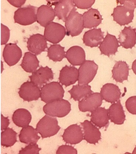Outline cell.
Returning <instances> with one entry per match:
<instances>
[{"label":"cell","mask_w":136,"mask_h":154,"mask_svg":"<svg viewBox=\"0 0 136 154\" xmlns=\"http://www.w3.org/2000/svg\"><path fill=\"white\" fill-rule=\"evenodd\" d=\"M43 110L47 115L61 118L68 115L71 110V105L68 100L61 99L47 103Z\"/></svg>","instance_id":"obj_1"},{"label":"cell","mask_w":136,"mask_h":154,"mask_svg":"<svg viewBox=\"0 0 136 154\" xmlns=\"http://www.w3.org/2000/svg\"><path fill=\"white\" fill-rule=\"evenodd\" d=\"M65 91L58 82H54L46 84L41 88V98L46 103L61 100L63 98Z\"/></svg>","instance_id":"obj_2"},{"label":"cell","mask_w":136,"mask_h":154,"mask_svg":"<svg viewBox=\"0 0 136 154\" xmlns=\"http://www.w3.org/2000/svg\"><path fill=\"white\" fill-rule=\"evenodd\" d=\"M60 129L57 119L46 115L37 123L36 130L43 139L54 136Z\"/></svg>","instance_id":"obj_3"},{"label":"cell","mask_w":136,"mask_h":154,"mask_svg":"<svg viewBox=\"0 0 136 154\" xmlns=\"http://www.w3.org/2000/svg\"><path fill=\"white\" fill-rule=\"evenodd\" d=\"M67 35L75 37L80 35L84 28L82 15L73 10L65 22Z\"/></svg>","instance_id":"obj_4"},{"label":"cell","mask_w":136,"mask_h":154,"mask_svg":"<svg viewBox=\"0 0 136 154\" xmlns=\"http://www.w3.org/2000/svg\"><path fill=\"white\" fill-rule=\"evenodd\" d=\"M37 8L31 5L20 8L15 12L14 19L15 23L22 26H28L36 20Z\"/></svg>","instance_id":"obj_5"},{"label":"cell","mask_w":136,"mask_h":154,"mask_svg":"<svg viewBox=\"0 0 136 154\" xmlns=\"http://www.w3.org/2000/svg\"><path fill=\"white\" fill-rule=\"evenodd\" d=\"M98 66L94 61L86 60L79 69L78 83L80 85H88L96 75Z\"/></svg>","instance_id":"obj_6"},{"label":"cell","mask_w":136,"mask_h":154,"mask_svg":"<svg viewBox=\"0 0 136 154\" xmlns=\"http://www.w3.org/2000/svg\"><path fill=\"white\" fill-rule=\"evenodd\" d=\"M66 33L64 26L54 22H51L45 27V37L47 41L53 44H57L61 41Z\"/></svg>","instance_id":"obj_7"},{"label":"cell","mask_w":136,"mask_h":154,"mask_svg":"<svg viewBox=\"0 0 136 154\" xmlns=\"http://www.w3.org/2000/svg\"><path fill=\"white\" fill-rule=\"evenodd\" d=\"M103 100L100 93L92 94L79 101L80 111L82 112H93L101 106Z\"/></svg>","instance_id":"obj_8"},{"label":"cell","mask_w":136,"mask_h":154,"mask_svg":"<svg viewBox=\"0 0 136 154\" xmlns=\"http://www.w3.org/2000/svg\"><path fill=\"white\" fill-rule=\"evenodd\" d=\"M40 88L32 82L27 81L22 85L19 94L25 101L30 102L38 100L41 97Z\"/></svg>","instance_id":"obj_9"},{"label":"cell","mask_w":136,"mask_h":154,"mask_svg":"<svg viewBox=\"0 0 136 154\" xmlns=\"http://www.w3.org/2000/svg\"><path fill=\"white\" fill-rule=\"evenodd\" d=\"M29 78L31 82L41 88L44 85L54 79V75L51 69L48 66H42L32 73Z\"/></svg>","instance_id":"obj_10"},{"label":"cell","mask_w":136,"mask_h":154,"mask_svg":"<svg viewBox=\"0 0 136 154\" xmlns=\"http://www.w3.org/2000/svg\"><path fill=\"white\" fill-rule=\"evenodd\" d=\"M3 56L6 63L12 66L19 62L22 53L21 48L16 44L9 43L4 47Z\"/></svg>","instance_id":"obj_11"},{"label":"cell","mask_w":136,"mask_h":154,"mask_svg":"<svg viewBox=\"0 0 136 154\" xmlns=\"http://www.w3.org/2000/svg\"><path fill=\"white\" fill-rule=\"evenodd\" d=\"M27 47L31 53L38 55L48 48L47 40L45 36L41 34H34L28 38Z\"/></svg>","instance_id":"obj_12"},{"label":"cell","mask_w":136,"mask_h":154,"mask_svg":"<svg viewBox=\"0 0 136 154\" xmlns=\"http://www.w3.org/2000/svg\"><path fill=\"white\" fill-rule=\"evenodd\" d=\"M134 10H130L123 6H118L115 8L112 16L114 20L121 26L129 24L132 22Z\"/></svg>","instance_id":"obj_13"},{"label":"cell","mask_w":136,"mask_h":154,"mask_svg":"<svg viewBox=\"0 0 136 154\" xmlns=\"http://www.w3.org/2000/svg\"><path fill=\"white\" fill-rule=\"evenodd\" d=\"M84 132V139L90 144H95L101 139V133L99 129L91 122L86 120L81 122Z\"/></svg>","instance_id":"obj_14"},{"label":"cell","mask_w":136,"mask_h":154,"mask_svg":"<svg viewBox=\"0 0 136 154\" xmlns=\"http://www.w3.org/2000/svg\"><path fill=\"white\" fill-rule=\"evenodd\" d=\"M54 5L56 16L64 22L66 21L71 12L76 9L73 0L57 1Z\"/></svg>","instance_id":"obj_15"},{"label":"cell","mask_w":136,"mask_h":154,"mask_svg":"<svg viewBox=\"0 0 136 154\" xmlns=\"http://www.w3.org/2000/svg\"><path fill=\"white\" fill-rule=\"evenodd\" d=\"M62 137L67 143L76 144L83 140L84 134L80 126L75 124L70 125L65 130Z\"/></svg>","instance_id":"obj_16"},{"label":"cell","mask_w":136,"mask_h":154,"mask_svg":"<svg viewBox=\"0 0 136 154\" xmlns=\"http://www.w3.org/2000/svg\"><path fill=\"white\" fill-rule=\"evenodd\" d=\"M79 70L76 67L65 66L61 70L59 80L66 87L74 84L79 79Z\"/></svg>","instance_id":"obj_17"},{"label":"cell","mask_w":136,"mask_h":154,"mask_svg":"<svg viewBox=\"0 0 136 154\" xmlns=\"http://www.w3.org/2000/svg\"><path fill=\"white\" fill-rule=\"evenodd\" d=\"M118 41L115 36L107 33L102 43L100 45L99 48L101 54L110 56L115 55L118 51Z\"/></svg>","instance_id":"obj_18"},{"label":"cell","mask_w":136,"mask_h":154,"mask_svg":"<svg viewBox=\"0 0 136 154\" xmlns=\"http://www.w3.org/2000/svg\"><path fill=\"white\" fill-rule=\"evenodd\" d=\"M100 94L103 100L109 103H114L120 100L121 93L116 85L108 83L101 88Z\"/></svg>","instance_id":"obj_19"},{"label":"cell","mask_w":136,"mask_h":154,"mask_svg":"<svg viewBox=\"0 0 136 154\" xmlns=\"http://www.w3.org/2000/svg\"><path fill=\"white\" fill-rule=\"evenodd\" d=\"M104 39V32L101 28H94L85 33L82 40L85 45L93 48L100 45Z\"/></svg>","instance_id":"obj_20"},{"label":"cell","mask_w":136,"mask_h":154,"mask_svg":"<svg viewBox=\"0 0 136 154\" xmlns=\"http://www.w3.org/2000/svg\"><path fill=\"white\" fill-rule=\"evenodd\" d=\"M120 45L126 49L132 48L136 43V30L129 27H125L120 32L118 38Z\"/></svg>","instance_id":"obj_21"},{"label":"cell","mask_w":136,"mask_h":154,"mask_svg":"<svg viewBox=\"0 0 136 154\" xmlns=\"http://www.w3.org/2000/svg\"><path fill=\"white\" fill-rule=\"evenodd\" d=\"M55 17L54 9L51 6L43 5L37 9V21L43 27H46L52 22Z\"/></svg>","instance_id":"obj_22"},{"label":"cell","mask_w":136,"mask_h":154,"mask_svg":"<svg viewBox=\"0 0 136 154\" xmlns=\"http://www.w3.org/2000/svg\"><path fill=\"white\" fill-rule=\"evenodd\" d=\"M65 57L72 65L81 66L85 61V51L80 47H72L66 52Z\"/></svg>","instance_id":"obj_23"},{"label":"cell","mask_w":136,"mask_h":154,"mask_svg":"<svg viewBox=\"0 0 136 154\" xmlns=\"http://www.w3.org/2000/svg\"><path fill=\"white\" fill-rule=\"evenodd\" d=\"M91 122L100 128L105 127L109 124V109L99 107L91 112Z\"/></svg>","instance_id":"obj_24"},{"label":"cell","mask_w":136,"mask_h":154,"mask_svg":"<svg viewBox=\"0 0 136 154\" xmlns=\"http://www.w3.org/2000/svg\"><path fill=\"white\" fill-rule=\"evenodd\" d=\"M84 28L96 27L100 24L103 20L97 9L91 8L83 14Z\"/></svg>","instance_id":"obj_25"},{"label":"cell","mask_w":136,"mask_h":154,"mask_svg":"<svg viewBox=\"0 0 136 154\" xmlns=\"http://www.w3.org/2000/svg\"><path fill=\"white\" fill-rule=\"evenodd\" d=\"M109 111V119L111 122L117 125H121L124 123L126 115L120 100L111 105Z\"/></svg>","instance_id":"obj_26"},{"label":"cell","mask_w":136,"mask_h":154,"mask_svg":"<svg viewBox=\"0 0 136 154\" xmlns=\"http://www.w3.org/2000/svg\"><path fill=\"white\" fill-rule=\"evenodd\" d=\"M129 69L126 62L120 61L116 63L112 71V78L117 82L123 83L128 80Z\"/></svg>","instance_id":"obj_27"},{"label":"cell","mask_w":136,"mask_h":154,"mask_svg":"<svg viewBox=\"0 0 136 154\" xmlns=\"http://www.w3.org/2000/svg\"><path fill=\"white\" fill-rule=\"evenodd\" d=\"M37 133L32 126L28 125L23 127L19 135L20 141L26 144H36L40 138Z\"/></svg>","instance_id":"obj_28"},{"label":"cell","mask_w":136,"mask_h":154,"mask_svg":"<svg viewBox=\"0 0 136 154\" xmlns=\"http://www.w3.org/2000/svg\"><path fill=\"white\" fill-rule=\"evenodd\" d=\"M32 119V116L27 110L20 108L16 110L12 116L14 123L17 126L25 127L29 125Z\"/></svg>","instance_id":"obj_29"},{"label":"cell","mask_w":136,"mask_h":154,"mask_svg":"<svg viewBox=\"0 0 136 154\" xmlns=\"http://www.w3.org/2000/svg\"><path fill=\"white\" fill-rule=\"evenodd\" d=\"M39 62L36 55L30 52L25 53L21 66L25 71L33 73L39 67Z\"/></svg>","instance_id":"obj_30"},{"label":"cell","mask_w":136,"mask_h":154,"mask_svg":"<svg viewBox=\"0 0 136 154\" xmlns=\"http://www.w3.org/2000/svg\"><path fill=\"white\" fill-rule=\"evenodd\" d=\"M68 92L71 95V98L75 101H80L81 99L85 98L92 94L91 87L88 85L73 86L71 90Z\"/></svg>","instance_id":"obj_31"},{"label":"cell","mask_w":136,"mask_h":154,"mask_svg":"<svg viewBox=\"0 0 136 154\" xmlns=\"http://www.w3.org/2000/svg\"><path fill=\"white\" fill-rule=\"evenodd\" d=\"M17 134L12 128L6 129L1 134V145L7 147L12 146L17 142Z\"/></svg>","instance_id":"obj_32"},{"label":"cell","mask_w":136,"mask_h":154,"mask_svg":"<svg viewBox=\"0 0 136 154\" xmlns=\"http://www.w3.org/2000/svg\"><path fill=\"white\" fill-rule=\"evenodd\" d=\"M65 48L60 45H51L48 49V56L54 62H60L65 57Z\"/></svg>","instance_id":"obj_33"},{"label":"cell","mask_w":136,"mask_h":154,"mask_svg":"<svg viewBox=\"0 0 136 154\" xmlns=\"http://www.w3.org/2000/svg\"><path fill=\"white\" fill-rule=\"evenodd\" d=\"M41 149L39 148L36 144H30L24 148H22L19 152V154H39Z\"/></svg>","instance_id":"obj_34"},{"label":"cell","mask_w":136,"mask_h":154,"mask_svg":"<svg viewBox=\"0 0 136 154\" xmlns=\"http://www.w3.org/2000/svg\"><path fill=\"white\" fill-rule=\"evenodd\" d=\"M10 31L7 26L1 24V45H5L9 39Z\"/></svg>","instance_id":"obj_35"},{"label":"cell","mask_w":136,"mask_h":154,"mask_svg":"<svg viewBox=\"0 0 136 154\" xmlns=\"http://www.w3.org/2000/svg\"><path fill=\"white\" fill-rule=\"evenodd\" d=\"M126 109L131 114L136 115V96L130 97L126 103Z\"/></svg>","instance_id":"obj_36"},{"label":"cell","mask_w":136,"mask_h":154,"mask_svg":"<svg viewBox=\"0 0 136 154\" xmlns=\"http://www.w3.org/2000/svg\"><path fill=\"white\" fill-rule=\"evenodd\" d=\"M57 154H77V151L74 147L69 145H62L59 147Z\"/></svg>","instance_id":"obj_37"},{"label":"cell","mask_w":136,"mask_h":154,"mask_svg":"<svg viewBox=\"0 0 136 154\" xmlns=\"http://www.w3.org/2000/svg\"><path fill=\"white\" fill-rule=\"evenodd\" d=\"M95 1H77L74 0L75 6L81 9H88L92 7Z\"/></svg>","instance_id":"obj_38"},{"label":"cell","mask_w":136,"mask_h":154,"mask_svg":"<svg viewBox=\"0 0 136 154\" xmlns=\"http://www.w3.org/2000/svg\"><path fill=\"white\" fill-rule=\"evenodd\" d=\"M117 2L130 10H134V9L136 8V1L123 0V1H118Z\"/></svg>","instance_id":"obj_39"},{"label":"cell","mask_w":136,"mask_h":154,"mask_svg":"<svg viewBox=\"0 0 136 154\" xmlns=\"http://www.w3.org/2000/svg\"><path fill=\"white\" fill-rule=\"evenodd\" d=\"M10 124L9 120L8 117H4L2 114L1 116V131L5 130L7 128Z\"/></svg>","instance_id":"obj_40"},{"label":"cell","mask_w":136,"mask_h":154,"mask_svg":"<svg viewBox=\"0 0 136 154\" xmlns=\"http://www.w3.org/2000/svg\"><path fill=\"white\" fill-rule=\"evenodd\" d=\"M8 2L11 5L15 7L20 8L25 4L26 1L25 0H20V1H17V0H8Z\"/></svg>","instance_id":"obj_41"},{"label":"cell","mask_w":136,"mask_h":154,"mask_svg":"<svg viewBox=\"0 0 136 154\" xmlns=\"http://www.w3.org/2000/svg\"><path fill=\"white\" fill-rule=\"evenodd\" d=\"M132 69L134 73L136 75V59L133 63Z\"/></svg>","instance_id":"obj_42"},{"label":"cell","mask_w":136,"mask_h":154,"mask_svg":"<svg viewBox=\"0 0 136 154\" xmlns=\"http://www.w3.org/2000/svg\"><path fill=\"white\" fill-rule=\"evenodd\" d=\"M133 154H136V146L134 148V149L132 152Z\"/></svg>","instance_id":"obj_43"},{"label":"cell","mask_w":136,"mask_h":154,"mask_svg":"<svg viewBox=\"0 0 136 154\" xmlns=\"http://www.w3.org/2000/svg\"><path fill=\"white\" fill-rule=\"evenodd\" d=\"M3 66V64H2V62H1V73H2V72H3V67H2Z\"/></svg>","instance_id":"obj_44"},{"label":"cell","mask_w":136,"mask_h":154,"mask_svg":"<svg viewBox=\"0 0 136 154\" xmlns=\"http://www.w3.org/2000/svg\"></svg>","instance_id":"obj_45"}]
</instances>
